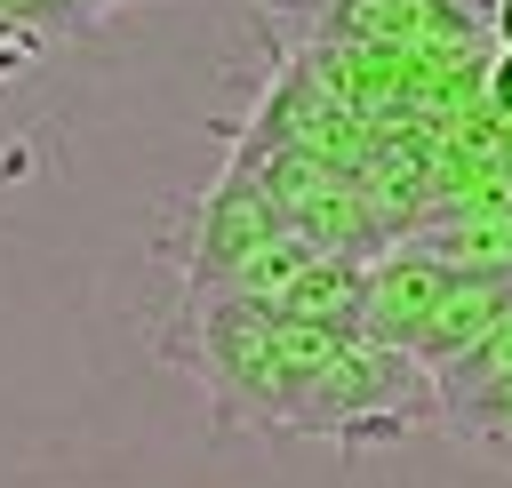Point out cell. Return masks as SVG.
I'll use <instances>...</instances> for the list:
<instances>
[{"label": "cell", "mask_w": 512, "mask_h": 488, "mask_svg": "<svg viewBox=\"0 0 512 488\" xmlns=\"http://www.w3.org/2000/svg\"><path fill=\"white\" fill-rule=\"evenodd\" d=\"M416 424H440L432 368L416 352H392V344H368V336H352L288 408V432L336 440V448H384Z\"/></svg>", "instance_id": "obj_1"}, {"label": "cell", "mask_w": 512, "mask_h": 488, "mask_svg": "<svg viewBox=\"0 0 512 488\" xmlns=\"http://www.w3.org/2000/svg\"><path fill=\"white\" fill-rule=\"evenodd\" d=\"M440 288H448V264H432V256L408 240V248H392V256H376V264H368V280H360V320H352V328H360L368 344L408 352V344H416V328L432 320Z\"/></svg>", "instance_id": "obj_2"}, {"label": "cell", "mask_w": 512, "mask_h": 488, "mask_svg": "<svg viewBox=\"0 0 512 488\" xmlns=\"http://www.w3.org/2000/svg\"><path fill=\"white\" fill-rule=\"evenodd\" d=\"M496 320H512V280H472V272H448V288H440V304H432V320L416 328V360L440 376L448 360H464Z\"/></svg>", "instance_id": "obj_3"}, {"label": "cell", "mask_w": 512, "mask_h": 488, "mask_svg": "<svg viewBox=\"0 0 512 488\" xmlns=\"http://www.w3.org/2000/svg\"><path fill=\"white\" fill-rule=\"evenodd\" d=\"M416 248L448 272L472 280H512V208H472V216H440L416 232Z\"/></svg>", "instance_id": "obj_4"}, {"label": "cell", "mask_w": 512, "mask_h": 488, "mask_svg": "<svg viewBox=\"0 0 512 488\" xmlns=\"http://www.w3.org/2000/svg\"><path fill=\"white\" fill-rule=\"evenodd\" d=\"M496 384H512V320H496L464 360H448V368L432 376L440 408H448V400H472V392H496Z\"/></svg>", "instance_id": "obj_5"}, {"label": "cell", "mask_w": 512, "mask_h": 488, "mask_svg": "<svg viewBox=\"0 0 512 488\" xmlns=\"http://www.w3.org/2000/svg\"><path fill=\"white\" fill-rule=\"evenodd\" d=\"M488 120L512 128V48H496V64H488Z\"/></svg>", "instance_id": "obj_6"}, {"label": "cell", "mask_w": 512, "mask_h": 488, "mask_svg": "<svg viewBox=\"0 0 512 488\" xmlns=\"http://www.w3.org/2000/svg\"><path fill=\"white\" fill-rule=\"evenodd\" d=\"M488 32H496V48H512V0H488Z\"/></svg>", "instance_id": "obj_7"}, {"label": "cell", "mask_w": 512, "mask_h": 488, "mask_svg": "<svg viewBox=\"0 0 512 488\" xmlns=\"http://www.w3.org/2000/svg\"><path fill=\"white\" fill-rule=\"evenodd\" d=\"M488 456H496V464H512V440H488Z\"/></svg>", "instance_id": "obj_8"}]
</instances>
